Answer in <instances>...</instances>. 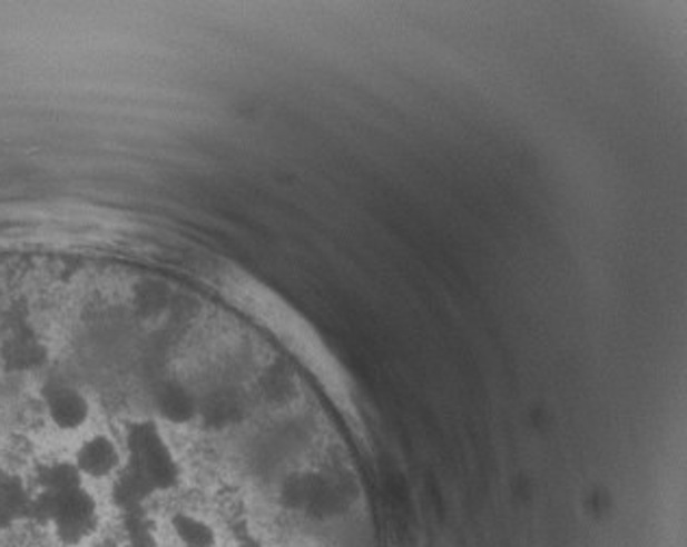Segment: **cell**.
<instances>
[{
  "mask_svg": "<svg viewBox=\"0 0 687 547\" xmlns=\"http://www.w3.org/2000/svg\"><path fill=\"white\" fill-rule=\"evenodd\" d=\"M170 530L175 539L184 547H216L218 546V530L216 526L189 510H179L170 517Z\"/></svg>",
  "mask_w": 687,
  "mask_h": 547,
  "instance_id": "1",
  "label": "cell"
}]
</instances>
